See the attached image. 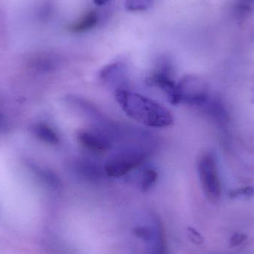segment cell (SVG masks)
Here are the masks:
<instances>
[{
	"instance_id": "cell-1",
	"label": "cell",
	"mask_w": 254,
	"mask_h": 254,
	"mask_svg": "<svg viewBox=\"0 0 254 254\" xmlns=\"http://www.w3.org/2000/svg\"><path fill=\"white\" fill-rule=\"evenodd\" d=\"M115 92L116 101L133 120L154 128H164L173 125V115L159 103L128 89H118Z\"/></svg>"
},
{
	"instance_id": "cell-2",
	"label": "cell",
	"mask_w": 254,
	"mask_h": 254,
	"mask_svg": "<svg viewBox=\"0 0 254 254\" xmlns=\"http://www.w3.org/2000/svg\"><path fill=\"white\" fill-rule=\"evenodd\" d=\"M150 155V149L141 143H127L114 152L106 161L104 170L110 177L127 176L141 167Z\"/></svg>"
},
{
	"instance_id": "cell-3",
	"label": "cell",
	"mask_w": 254,
	"mask_h": 254,
	"mask_svg": "<svg viewBox=\"0 0 254 254\" xmlns=\"http://www.w3.org/2000/svg\"><path fill=\"white\" fill-rule=\"evenodd\" d=\"M197 165L201 188L206 197L210 201H218L222 195V185L214 155L204 152L198 158Z\"/></svg>"
},
{
	"instance_id": "cell-4",
	"label": "cell",
	"mask_w": 254,
	"mask_h": 254,
	"mask_svg": "<svg viewBox=\"0 0 254 254\" xmlns=\"http://www.w3.org/2000/svg\"><path fill=\"white\" fill-rule=\"evenodd\" d=\"M113 127H97L80 130L77 134L79 143L86 150L99 154L110 150L115 140Z\"/></svg>"
},
{
	"instance_id": "cell-5",
	"label": "cell",
	"mask_w": 254,
	"mask_h": 254,
	"mask_svg": "<svg viewBox=\"0 0 254 254\" xmlns=\"http://www.w3.org/2000/svg\"><path fill=\"white\" fill-rule=\"evenodd\" d=\"M208 99L207 85L195 76L188 75L177 82L176 103L190 105H202Z\"/></svg>"
},
{
	"instance_id": "cell-6",
	"label": "cell",
	"mask_w": 254,
	"mask_h": 254,
	"mask_svg": "<svg viewBox=\"0 0 254 254\" xmlns=\"http://www.w3.org/2000/svg\"><path fill=\"white\" fill-rule=\"evenodd\" d=\"M173 67L168 58H163L158 61L153 72L148 78L151 86H155L165 93L170 103H176L177 82L173 80Z\"/></svg>"
},
{
	"instance_id": "cell-7",
	"label": "cell",
	"mask_w": 254,
	"mask_h": 254,
	"mask_svg": "<svg viewBox=\"0 0 254 254\" xmlns=\"http://www.w3.org/2000/svg\"><path fill=\"white\" fill-rule=\"evenodd\" d=\"M74 173L79 177L89 182L101 181L104 176H107L104 167L92 160L81 158L74 163L73 167Z\"/></svg>"
},
{
	"instance_id": "cell-8",
	"label": "cell",
	"mask_w": 254,
	"mask_h": 254,
	"mask_svg": "<svg viewBox=\"0 0 254 254\" xmlns=\"http://www.w3.org/2000/svg\"><path fill=\"white\" fill-rule=\"evenodd\" d=\"M101 77L113 87L116 86V91L127 89V69L125 64L116 63L107 65L101 71Z\"/></svg>"
},
{
	"instance_id": "cell-9",
	"label": "cell",
	"mask_w": 254,
	"mask_h": 254,
	"mask_svg": "<svg viewBox=\"0 0 254 254\" xmlns=\"http://www.w3.org/2000/svg\"><path fill=\"white\" fill-rule=\"evenodd\" d=\"M98 22V14L95 10L86 12L77 22L71 24L69 30L74 33H83L96 26Z\"/></svg>"
},
{
	"instance_id": "cell-10",
	"label": "cell",
	"mask_w": 254,
	"mask_h": 254,
	"mask_svg": "<svg viewBox=\"0 0 254 254\" xmlns=\"http://www.w3.org/2000/svg\"><path fill=\"white\" fill-rule=\"evenodd\" d=\"M34 132L40 140L49 144L56 145L60 142L58 133L46 124H39L34 127Z\"/></svg>"
},
{
	"instance_id": "cell-11",
	"label": "cell",
	"mask_w": 254,
	"mask_h": 254,
	"mask_svg": "<svg viewBox=\"0 0 254 254\" xmlns=\"http://www.w3.org/2000/svg\"><path fill=\"white\" fill-rule=\"evenodd\" d=\"M158 179V173L154 169L147 167L143 169L138 177V184L142 191L149 190L155 185Z\"/></svg>"
},
{
	"instance_id": "cell-12",
	"label": "cell",
	"mask_w": 254,
	"mask_h": 254,
	"mask_svg": "<svg viewBox=\"0 0 254 254\" xmlns=\"http://www.w3.org/2000/svg\"><path fill=\"white\" fill-rule=\"evenodd\" d=\"M153 0H126L125 6L130 11H142L152 5Z\"/></svg>"
},
{
	"instance_id": "cell-13",
	"label": "cell",
	"mask_w": 254,
	"mask_h": 254,
	"mask_svg": "<svg viewBox=\"0 0 254 254\" xmlns=\"http://www.w3.org/2000/svg\"><path fill=\"white\" fill-rule=\"evenodd\" d=\"M33 170H34L36 174L43 181V182L47 183L48 185L52 187H57L59 185V180L58 177L55 176L54 173L49 170H44V169L37 168L34 167Z\"/></svg>"
},
{
	"instance_id": "cell-14",
	"label": "cell",
	"mask_w": 254,
	"mask_h": 254,
	"mask_svg": "<svg viewBox=\"0 0 254 254\" xmlns=\"http://www.w3.org/2000/svg\"><path fill=\"white\" fill-rule=\"evenodd\" d=\"M154 230L155 228L149 227H137L134 230V233L137 237L149 243L153 237Z\"/></svg>"
},
{
	"instance_id": "cell-15",
	"label": "cell",
	"mask_w": 254,
	"mask_h": 254,
	"mask_svg": "<svg viewBox=\"0 0 254 254\" xmlns=\"http://www.w3.org/2000/svg\"><path fill=\"white\" fill-rule=\"evenodd\" d=\"M247 240V236L243 234H236L232 236L230 240L231 247H237L244 243Z\"/></svg>"
},
{
	"instance_id": "cell-16",
	"label": "cell",
	"mask_w": 254,
	"mask_h": 254,
	"mask_svg": "<svg viewBox=\"0 0 254 254\" xmlns=\"http://www.w3.org/2000/svg\"><path fill=\"white\" fill-rule=\"evenodd\" d=\"M254 194V190L250 187L244 188V189L237 190L234 191V192H231V197H238L241 196V195H244V196H251L253 195Z\"/></svg>"
},
{
	"instance_id": "cell-17",
	"label": "cell",
	"mask_w": 254,
	"mask_h": 254,
	"mask_svg": "<svg viewBox=\"0 0 254 254\" xmlns=\"http://www.w3.org/2000/svg\"><path fill=\"white\" fill-rule=\"evenodd\" d=\"M190 237L191 240L194 243H197V244H202L203 238L199 233L197 232L195 230L192 229V228H190Z\"/></svg>"
},
{
	"instance_id": "cell-18",
	"label": "cell",
	"mask_w": 254,
	"mask_h": 254,
	"mask_svg": "<svg viewBox=\"0 0 254 254\" xmlns=\"http://www.w3.org/2000/svg\"><path fill=\"white\" fill-rule=\"evenodd\" d=\"M109 1H110V0H93L94 2L97 5H103V4H105L106 3L108 2Z\"/></svg>"
}]
</instances>
